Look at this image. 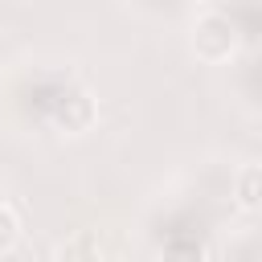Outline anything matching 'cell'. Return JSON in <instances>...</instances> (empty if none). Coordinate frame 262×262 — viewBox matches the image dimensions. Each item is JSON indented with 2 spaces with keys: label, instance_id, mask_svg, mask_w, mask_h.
<instances>
[{
  "label": "cell",
  "instance_id": "cell-1",
  "mask_svg": "<svg viewBox=\"0 0 262 262\" xmlns=\"http://www.w3.org/2000/svg\"><path fill=\"white\" fill-rule=\"evenodd\" d=\"M237 45H242V25H237V16L229 8H221V4L192 8V16H188V49H192L196 61L221 66V61H229L237 53Z\"/></svg>",
  "mask_w": 262,
  "mask_h": 262
},
{
  "label": "cell",
  "instance_id": "cell-2",
  "mask_svg": "<svg viewBox=\"0 0 262 262\" xmlns=\"http://www.w3.org/2000/svg\"><path fill=\"white\" fill-rule=\"evenodd\" d=\"M49 123H53L57 135H86V131L98 123V98H94L86 86H66V90L53 98Z\"/></svg>",
  "mask_w": 262,
  "mask_h": 262
},
{
  "label": "cell",
  "instance_id": "cell-3",
  "mask_svg": "<svg viewBox=\"0 0 262 262\" xmlns=\"http://www.w3.org/2000/svg\"><path fill=\"white\" fill-rule=\"evenodd\" d=\"M49 262H106V246L94 229H74L53 246Z\"/></svg>",
  "mask_w": 262,
  "mask_h": 262
},
{
  "label": "cell",
  "instance_id": "cell-4",
  "mask_svg": "<svg viewBox=\"0 0 262 262\" xmlns=\"http://www.w3.org/2000/svg\"><path fill=\"white\" fill-rule=\"evenodd\" d=\"M229 192H233V205H237L242 213H262V164H258V160L237 164Z\"/></svg>",
  "mask_w": 262,
  "mask_h": 262
},
{
  "label": "cell",
  "instance_id": "cell-5",
  "mask_svg": "<svg viewBox=\"0 0 262 262\" xmlns=\"http://www.w3.org/2000/svg\"><path fill=\"white\" fill-rule=\"evenodd\" d=\"M160 262H209V250L196 237H176L160 250Z\"/></svg>",
  "mask_w": 262,
  "mask_h": 262
},
{
  "label": "cell",
  "instance_id": "cell-6",
  "mask_svg": "<svg viewBox=\"0 0 262 262\" xmlns=\"http://www.w3.org/2000/svg\"><path fill=\"white\" fill-rule=\"evenodd\" d=\"M20 229H25V225H20V213H16V209H12V205L0 196V258L16 250V242H20Z\"/></svg>",
  "mask_w": 262,
  "mask_h": 262
}]
</instances>
